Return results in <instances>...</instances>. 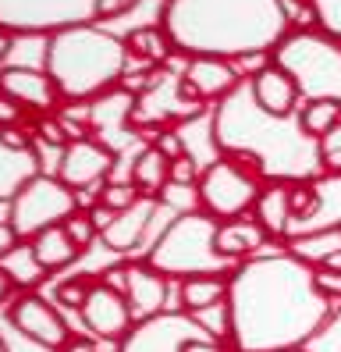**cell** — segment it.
Here are the masks:
<instances>
[{
  "label": "cell",
  "mask_w": 341,
  "mask_h": 352,
  "mask_svg": "<svg viewBox=\"0 0 341 352\" xmlns=\"http://www.w3.org/2000/svg\"><path fill=\"white\" fill-rule=\"evenodd\" d=\"M338 314V299L316 288V263L288 253L245 260L231 274L224 331L239 352H292L316 338Z\"/></svg>",
  "instance_id": "obj_1"
},
{
  "label": "cell",
  "mask_w": 341,
  "mask_h": 352,
  "mask_svg": "<svg viewBox=\"0 0 341 352\" xmlns=\"http://www.w3.org/2000/svg\"><path fill=\"white\" fill-rule=\"evenodd\" d=\"M160 29L175 54L192 57H256L274 54L292 32L285 0H167Z\"/></svg>",
  "instance_id": "obj_2"
},
{
  "label": "cell",
  "mask_w": 341,
  "mask_h": 352,
  "mask_svg": "<svg viewBox=\"0 0 341 352\" xmlns=\"http://www.w3.org/2000/svg\"><path fill=\"white\" fill-rule=\"evenodd\" d=\"M213 121V146L221 157H239L252 164L270 182H313L320 178V150L302 135L295 118H270L256 107L249 93V75L231 96H224L210 114Z\"/></svg>",
  "instance_id": "obj_3"
},
{
  "label": "cell",
  "mask_w": 341,
  "mask_h": 352,
  "mask_svg": "<svg viewBox=\"0 0 341 352\" xmlns=\"http://www.w3.org/2000/svg\"><path fill=\"white\" fill-rule=\"evenodd\" d=\"M43 68L64 100H96L118 86L128 68L124 36L107 32L103 25H68L47 36Z\"/></svg>",
  "instance_id": "obj_4"
},
{
  "label": "cell",
  "mask_w": 341,
  "mask_h": 352,
  "mask_svg": "<svg viewBox=\"0 0 341 352\" xmlns=\"http://www.w3.org/2000/svg\"><path fill=\"white\" fill-rule=\"evenodd\" d=\"M217 228L203 210H185L175 217V224L153 242L146 253V263L164 278H231L242 263H234L217 253Z\"/></svg>",
  "instance_id": "obj_5"
},
{
  "label": "cell",
  "mask_w": 341,
  "mask_h": 352,
  "mask_svg": "<svg viewBox=\"0 0 341 352\" xmlns=\"http://www.w3.org/2000/svg\"><path fill=\"white\" fill-rule=\"evenodd\" d=\"M281 65L306 100H338L341 103V43L320 29H292L270 54Z\"/></svg>",
  "instance_id": "obj_6"
},
{
  "label": "cell",
  "mask_w": 341,
  "mask_h": 352,
  "mask_svg": "<svg viewBox=\"0 0 341 352\" xmlns=\"http://www.w3.org/2000/svg\"><path fill=\"white\" fill-rule=\"evenodd\" d=\"M260 192H263V175L239 157H217L196 178L199 210L210 214L213 221L249 217Z\"/></svg>",
  "instance_id": "obj_7"
},
{
  "label": "cell",
  "mask_w": 341,
  "mask_h": 352,
  "mask_svg": "<svg viewBox=\"0 0 341 352\" xmlns=\"http://www.w3.org/2000/svg\"><path fill=\"white\" fill-rule=\"evenodd\" d=\"M78 206H82V199L75 196V189H68L57 175H39L14 196L8 221H11V228L18 232L21 242H32L39 232L57 228L68 217H75Z\"/></svg>",
  "instance_id": "obj_8"
},
{
  "label": "cell",
  "mask_w": 341,
  "mask_h": 352,
  "mask_svg": "<svg viewBox=\"0 0 341 352\" xmlns=\"http://www.w3.org/2000/svg\"><path fill=\"white\" fill-rule=\"evenodd\" d=\"M96 22V0H0V32H60L68 25Z\"/></svg>",
  "instance_id": "obj_9"
},
{
  "label": "cell",
  "mask_w": 341,
  "mask_h": 352,
  "mask_svg": "<svg viewBox=\"0 0 341 352\" xmlns=\"http://www.w3.org/2000/svg\"><path fill=\"white\" fill-rule=\"evenodd\" d=\"M203 118V103L185 89L182 75L160 72L135 93L132 107V129H160V125H188V121Z\"/></svg>",
  "instance_id": "obj_10"
},
{
  "label": "cell",
  "mask_w": 341,
  "mask_h": 352,
  "mask_svg": "<svg viewBox=\"0 0 341 352\" xmlns=\"http://www.w3.org/2000/svg\"><path fill=\"white\" fill-rule=\"evenodd\" d=\"M118 164V150H111L100 139H72L68 146L60 150V164H57V178L68 185V189H89L100 185L107 175L114 171Z\"/></svg>",
  "instance_id": "obj_11"
},
{
  "label": "cell",
  "mask_w": 341,
  "mask_h": 352,
  "mask_svg": "<svg viewBox=\"0 0 341 352\" xmlns=\"http://www.w3.org/2000/svg\"><path fill=\"white\" fill-rule=\"evenodd\" d=\"M39 175L43 171L32 139L18 129H0V210H11L14 196Z\"/></svg>",
  "instance_id": "obj_12"
},
{
  "label": "cell",
  "mask_w": 341,
  "mask_h": 352,
  "mask_svg": "<svg viewBox=\"0 0 341 352\" xmlns=\"http://www.w3.org/2000/svg\"><path fill=\"white\" fill-rule=\"evenodd\" d=\"M313 210L306 217H295L285 232V242H306L341 232V175H320L313 178Z\"/></svg>",
  "instance_id": "obj_13"
},
{
  "label": "cell",
  "mask_w": 341,
  "mask_h": 352,
  "mask_svg": "<svg viewBox=\"0 0 341 352\" xmlns=\"http://www.w3.org/2000/svg\"><path fill=\"white\" fill-rule=\"evenodd\" d=\"M249 93L256 100V107L270 118H295L298 107H302V93H298L295 78L274 60H267V65H260L249 75Z\"/></svg>",
  "instance_id": "obj_14"
},
{
  "label": "cell",
  "mask_w": 341,
  "mask_h": 352,
  "mask_svg": "<svg viewBox=\"0 0 341 352\" xmlns=\"http://www.w3.org/2000/svg\"><path fill=\"white\" fill-rule=\"evenodd\" d=\"M132 306L121 292L107 288L103 281L89 288V296L82 302V320L93 335L107 338V342H118V338H128V327H132Z\"/></svg>",
  "instance_id": "obj_15"
},
{
  "label": "cell",
  "mask_w": 341,
  "mask_h": 352,
  "mask_svg": "<svg viewBox=\"0 0 341 352\" xmlns=\"http://www.w3.org/2000/svg\"><path fill=\"white\" fill-rule=\"evenodd\" d=\"M11 324H14L25 338H32L36 345L50 349V352L64 349V345H68V338H72V335H68V324L60 320V314H57V309L43 299V296L18 299V302L11 306Z\"/></svg>",
  "instance_id": "obj_16"
},
{
  "label": "cell",
  "mask_w": 341,
  "mask_h": 352,
  "mask_svg": "<svg viewBox=\"0 0 341 352\" xmlns=\"http://www.w3.org/2000/svg\"><path fill=\"white\" fill-rule=\"evenodd\" d=\"M242 78L245 75L234 68V60H224V57H192L182 72L185 89L199 103H221L224 96H231L242 86Z\"/></svg>",
  "instance_id": "obj_17"
},
{
  "label": "cell",
  "mask_w": 341,
  "mask_h": 352,
  "mask_svg": "<svg viewBox=\"0 0 341 352\" xmlns=\"http://www.w3.org/2000/svg\"><path fill=\"white\" fill-rule=\"evenodd\" d=\"M0 96H8L18 107H29V111H54V103L60 100L47 68H32V65L0 68Z\"/></svg>",
  "instance_id": "obj_18"
},
{
  "label": "cell",
  "mask_w": 341,
  "mask_h": 352,
  "mask_svg": "<svg viewBox=\"0 0 341 352\" xmlns=\"http://www.w3.org/2000/svg\"><path fill=\"white\" fill-rule=\"evenodd\" d=\"M167 296H170V285L164 274H157L149 263H132L128 267V306L132 314H139L142 320H153L167 309Z\"/></svg>",
  "instance_id": "obj_19"
},
{
  "label": "cell",
  "mask_w": 341,
  "mask_h": 352,
  "mask_svg": "<svg viewBox=\"0 0 341 352\" xmlns=\"http://www.w3.org/2000/svg\"><path fill=\"white\" fill-rule=\"evenodd\" d=\"M157 210H160V199H139L132 210H124V214H118L111 221V228L100 235L103 245L114 250V253H135L142 235H146V228H149V221L157 217Z\"/></svg>",
  "instance_id": "obj_20"
},
{
  "label": "cell",
  "mask_w": 341,
  "mask_h": 352,
  "mask_svg": "<svg viewBox=\"0 0 341 352\" xmlns=\"http://www.w3.org/2000/svg\"><path fill=\"white\" fill-rule=\"evenodd\" d=\"M132 107H135V93H128V89H111V93H103L93 100V107H89V125L107 139V146L114 150V139L118 132L124 129H132Z\"/></svg>",
  "instance_id": "obj_21"
},
{
  "label": "cell",
  "mask_w": 341,
  "mask_h": 352,
  "mask_svg": "<svg viewBox=\"0 0 341 352\" xmlns=\"http://www.w3.org/2000/svg\"><path fill=\"white\" fill-rule=\"evenodd\" d=\"M270 242V235L263 232V224L256 217H239V221H221L217 228V253L242 263L245 256L252 260L256 253Z\"/></svg>",
  "instance_id": "obj_22"
},
{
  "label": "cell",
  "mask_w": 341,
  "mask_h": 352,
  "mask_svg": "<svg viewBox=\"0 0 341 352\" xmlns=\"http://www.w3.org/2000/svg\"><path fill=\"white\" fill-rule=\"evenodd\" d=\"M292 185H295V182H270V185H263L260 199H256V206H252V217L263 224V232H267L270 239H285L288 224L295 221Z\"/></svg>",
  "instance_id": "obj_23"
},
{
  "label": "cell",
  "mask_w": 341,
  "mask_h": 352,
  "mask_svg": "<svg viewBox=\"0 0 341 352\" xmlns=\"http://www.w3.org/2000/svg\"><path fill=\"white\" fill-rule=\"evenodd\" d=\"M170 171H175V164L160 146H142L132 160V185L139 189V196L160 199L170 185Z\"/></svg>",
  "instance_id": "obj_24"
},
{
  "label": "cell",
  "mask_w": 341,
  "mask_h": 352,
  "mask_svg": "<svg viewBox=\"0 0 341 352\" xmlns=\"http://www.w3.org/2000/svg\"><path fill=\"white\" fill-rule=\"evenodd\" d=\"M228 285L231 278H185L178 285V302L192 317L206 314V309H221L228 302Z\"/></svg>",
  "instance_id": "obj_25"
},
{
  "label": "cell",
  "mask_w": 341,
  "mask_h": 352,
  "mask_svg": "<svg viewBox=\"0 0 341 352\" xmlns=\"http://www.w3.org/2000/svg\"><path fill=\"white\" fill-rule=\"evenodd\" d=\"M32 250H36V260L43 263V271H60V267H68V263H75L78 260V245L72 242V235L64 232V224H57V228H47V232H39L36 239H32Z\"/></svg>",
  "instance_id": "obj_26"
},
{
  "label": "cell",
  "mask_w": 341,
  "mask_h": 352,
  "mask_svg": "<svg viewBox=\"0 0 341 352\" xmlns=\"http://www.w3.org/2000/svg\"><path fill=\"white\" fill-rule=\"evenodd\" d=\"M124 47H128V57H139L142 65H164L170 57V39L160 25H139V29H128L124 32Z\"/></svg>",
  "instance_id": "obj_27"
},
{
  "label": "cell",
  "mask_w": 341,
  "mask_h": 352,
  "mask_svg": "<svg viewBox=\"0 0 341 352\" xmlns=\"http://www.w3.org/2000/svg\"><path fill=\"white\" fill-rule=\"evenodd\" d=\"M0 274H4L11 285H21V288H36V285H43V278H47L43 263L36 260L32 242H18L14 250L0 260Z\"/></svg>",
  "instance_id": "obj_28"
},
{
  "label": "cell",
  "mask_w": 341,
  "mask_h": 352,
  "mask_svg": "<svg viewBox=\"0 0 341 352\" xmlns=\"http://www.w3.org/2000/svg\"><path fill=\"white\" fill-rule=\"evenodd\" d=\"M338 125H341V103L338 100H306L298 107V129L313 142H320Z\"/></svg>",
  "instance_id": "obj_29"
},
{
  "label": "cell",
  "mask_w": 341,
  "mask_h": 352,
  "mask_svg": "<svg viewBox=\"0 0 341 352\" xmlns=\"http://www.w3.org/2000/svg\"><path fill=\"white\" fill-rule=\"evenodd\" d=\"M306 4H309L316 29L341 43V0H306Z\"/></svg>",
  "instance_id": "obj_30"
},
{
  "label": "cell",
  "mask_w": 341,
  "mask_h": 352,
  "mask_svg": "<svg viewBox=\"0 0 341 352\" xmlns=\"http://www.w3.org/2000/svg\"><path fill=\"white\" fill-rule=\"evenodd\" d=\"M139 199H146V196H139V189H135L132 182H107L103 192H100V203L107 206V210H114V214L132 210Z\"/></svg>",
  "instance_id": "obj_31"
},
{
  "label": "cell",
  "mask_w": 341,
  "mask_h": 352,
  "mask_svg": "<svg viewBox=\"0 0 341 352\" xmlns=\"http://www.w3.org/2000/svg\"><path fill=\"white\" fill-rule=\"evenodd\" d=\"M316 150H320V168H324V175H341V125L320 139Z\"/></svg>",
  "instance_id": "obj_32"
},
{
  "label": "cell",
  "mask_w": 341,
  "mask_h": 352,
  "mask_svg": "<svg viewBox=\"0 0 341 352\" xmlns=\"http://www.w3.org/2000/svg\"><path fill=\"white\" fill-rule=\"evenodd\" d=\"M64 232L72 235V242L78 245V250H89L93 239L100 235V232H96V224L89 221V214H75V217H68V221H64Z\"/></svg>",
  "instance_id": "obj_33"
},
{
  "label": "cell",
  "mask_w": 341,
  "mask_h": 352,
  "mask_svg": "<svg viewBox=\"0 0 341 352\" xmlns=\"http://www.w3.org/2000/svg\"><path fill=\"white\" fill-rule=\"evenodd\" d=\"M89 281H82V278H75V281H68V285H57V299L64 302V306H75V309H82V302H85V296H89Z\"/></svg>",
  "instance_id": "obj_34"
},
{
  "label": "cell",
  "mask_w": 341,
  "mask_h": 352,
  "mask_svg": "<svg viewBox=\"0 0 341 352\" xmlns=\"http://www.w3.org/2000/svg\"><path fill=\"white\" fill-rule=\"evenodd\" d=\"M139 4V0H96V22L100 18H118V14H128Z\"/></svg>",
  "instance_id": "obj_35"
},
{
  "label": "cell",
  "mask_w": 341,
  "mask_h": 352,
  "mask_svg": "<svg viewBox=\"0 0 341 352\" xmlns=\"http://www.w3.org/2000/svg\"><path fill=\"white\" fill-rule=\"evenodd\" d=\"M316 288H320L324 296H331V299H338V302H341V274L324 271V267H316Z\"/></svg>",
  "instance_id": "obj_36"
},
{
  "label": "cell",
  "mask_w": 341,
  "mask_h": 352,
  "mask_svg": "<svg viewBox=\"0 0 341 352\" xmlns=\"http://www.w3.org/2000/svg\"><path fill=\"white\" fill-rule=\"evenodd\" d=\"M178 352H224V349H221V342L213 338V335H199V338L182 342V349H178Z\"/></svg>",
  "instance_id": "obj_37"
},
{
  "label": "cell",
  "mask_w": 341,
  "mask_h": 352,
  "mask_svg": "<svg viewBox=\"0 0 341 352\" xmlns=\"http://www.w3.org/2000/svg\"><path fill=\"white\" fill-rule=\"evenodd\" d=\"M18 242H21V239H18V232L11 228V221H8V217H0V260H4Z\"/></svg>",
  "instance_id": "obj_38"
},
{
  "label": "cell",
  "mask_w": 341,
  "mask_h": 352,
  "mask_svg": "<svg viewBox=\"0 0 341 352\" xmlns=\"http://www.w3.org/2000/svg\"><path fill=\"white\" fill-rule=\"evenodd\" d=\"M18 118H21V107H18V103L8 100V96H0V129H14Z\"/></svg>",
  "instance_id": "obj_39"
},
{
  "label": "cell",
  "mask_w": 341,
  "mask_h": 352,
  "mask_svg": "<svg viewBox=\"0 0 341 352\" xmlns=\"http://www.w3.org/2000/svg\"><path fill=\"white\" fill-rule=\"evenodd\" d=\"M57 352H96V345H93V338H85V335H72L68 345L57 349Z\"/></svg>",
  "instance_id": "obj_40"
},
{
  "label": "cell",
  "mask_w": 341,
  "mask_h": 352,
  "mask_svg": "<svg viewBox=\"0 0 341 352\" xmlns=\"http://www.w3.org/2000/svg\"><path fill=\"white\" fill-rule=\"evenodd\" d=\"M316 267H324V271L341 274V250H327L324 256H320V263H316Z\"/></svg>",
  "instance_id": "obj_41"
},
{
  "label": "cell",
  "mask_w": 341,
  "mask_h": 352,
  "mask_svg": "<svg viewBox=\"0 0 341 352\" xmlns=\"http://www.w3.org/2000/svg\"><path fill=\"white\" fill-rule=\"evenodd\" d=\"M11 54V36L8 32H0V68H4V57Z\"/></svg>",
  "instance_id": "obj_42"
},
{
  "label": "cell",
  "mask_w": 341,
  "mask_h": 352,
  "mask_svg": "<svg viewBox=\"0 0 341 352\" xmlns=\"http://www.w3.org/2000/svg\"><path fill=\"white\" fill-rule=\"evenodd\" d=\"M8 285H11V281H8L4 274H0V299H4V292H8Z\"/></svg>",
  "instance_id": "obj_43"
},
{
  "label": "cell",
  "mask_w": 341,
  "mask_h": 352,
  "mask_svg": "<svg viewBox=\"0 0 341 352\" xmlns=\"http://www.w3.org/2000/svg\"><path fill=\"white\" fill-rule=\"evenodd\" d=\"M0 217H8V210H0Z\"/></svg>",
  "instance_id": "obj_44"
},
{
  "label": "cell",
  "mask_w": 341,
  "mask_h": 352,
  "mask_svg": "<svg viewBox=\"0 0 341 352\" xmlns=\"http://www.w3.org/2000/svg\"><path fill=\"white\" fill-rule=\"evenodd\" d=\"M292 352H306V349H292Z\"/></svg>",
  "instance_id": "obj_45"
},
{
  "label": "cell",
  "mask_w": 341,
  "mask_h": 352,
  "mask_svg": "<svg viewBox=\"0 0 341 352\" xmlns=\"http://www.w3.org/2000/svg\"><path fill=\"white\" fill-rule=\"evenodd\" d=\"M0 352H8V349H4V345H0Z\"/></svg>",
  "instance_id": "obj_46"
},
{
  "label": "cell",
  "mask_w": 341,
  "mask_h": 352,
  "mask_svg": "<svg viewBox=\"0 0 341 352\" xmlns=\"http://www.w3.org/2000/svg\"><path fill=\"white\" fill-rule=\"evenodd\" d=\"M338 239H341V232H338Z\"/></svg>",
  "instance_id": "obj_47"
}]
</instances>
